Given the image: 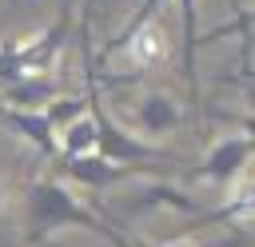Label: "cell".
<instances>
[{
  "label": "cell",
  "instance_id": "obj_2",
  "mask_svg": "<svg viewBox=\"0 0 255 247\" xmlns=\"http://www.w3.org/2000/svg\"><path fill=\"white\" fill-rule=\"evenodd\" d=\"M68 40H72V12H60L36 36L4 40L0 44V88L4 84H16L24 76H52V68L60 64Z\"/></svg>",
  "mask_w": 255,
  "mask_h": 247
},
{
  "label": "cell",
  "instance_id": "obj_11",
  "mask_svg": "<svg viewBox=\"0 0 255 247\" xmlns=\"http://www.w3.org/2000/svg\"><path fill=\"white\" fill-rule=\"evenodd\" d=\"M56 151L60 155H88V151H96V124H92V116H80L64 131H56Z\"/></svg>",
  "mask_w": 255,
  "mask_h": 247
},
{
  "label": "cell",
  "instance_id": "obj_1",
  "mask_svg": "<svg viewBox=\"0 0 255 247\" xmlns=\"http://www.w3.org/2000/svg\"><path fill=\"white\" fill-rule=\"evenodd\" d=\"M64 227H84L96 235L112 231V223L100 211H92L88 203H80V195H72L64 187V179H56V175L32 179L24 191V243L40 247Z\"/></svg>",
  "mask_w": 255,
  "mask_h": 247
},
{
  "label": "cell",
  "instance_id": "obj_3",
  "mask_svg": "<svg viewBox=\"0 0 255 247\" xmlns=\"http://www.w3.org/2000/svg\"><path fill=\"white\" fill-rule=\"evenodd\" d=\"M112 207L120 215H151V211H179V215H191L199 219L207 207L203 199L187 195L183 187L167 183V179H147V175H135L131 183H124V191L112 195Z\"/></svg>",
  "mask_w": 255,
  "mask_h": 247
},
{
  "label": "cell",
  "instance_id": "obj_5",
  "mask_svg": "<svg viewBox=\"0 0 255 247\" xmlns=\"http://www.w3.org/2000/svg\"><path fill=\"white\" fill-rule=\"evenodd\" d=\"M251 151H255L251 131H243V135H227V139H219V143L203 155V163L195 167V179H203V183H231V179L247 167Z\"/></svg>",
  "mask_w": 255,
  "mask_h": 247
},
{
  "label": "cell",
  "instance_id": "obj_6",
  "mask_svg": "<svg viewBox=\"0 0 255 247\" xmlns=\"http://www.w3.org/2000/svg\"><path fill=\"white\" fill-rule=\"evenodd\" d=\"M0 92H4L0 104H4V108H16V112H40V108L52 104L56 96H64L56 76H24V80H16V84H4Z\"/></svg>",
  "mask_w": 255,
  "mask_h": 247
},
{
  "label": "cell",
  "instance_id": "obj_10",
  "mask_svg": "<svg viewBox=\"0 0 255 247\" xmlns=\"http://www.w3.org/2000/svg\"><path fill=\"white\" fill-rule=\"evenodd\" d=\"M251 183H243V191L235 195V199H227V203H219V207H207L195 223L199 227H211V223H239V231H247L251 227Z\"/></svg>",
  "mask_w": 255,
  "mask_h": 247
},
{
  "label": "cell",
  "instance_id": "obj_4",
  "mask_svg": "<svg viewBox=\"0 0 255 247\" xmlns=\"http://www.w3.org/2000/svg\"><path fill=\"white\" fill-rule=\"evenodd\" d=\"M52 167H56V179L64 175V179H76L84 187H104V191H116V187L131 183L135 175H147L139 167H116V163L100 159L96 151H88V155H56Z\"/></svg>",
  "mask_w": 255,
  "mask_h": 247
},
{
  "label": "cell",
  "instance_id": "obj_7",
  "mask_svg": "<svg viewBox=\"0 0 255 247\" xmlns=\"http://www.w3.org/2000/svg\"><path fill=\"white\" fill-rule=\"evenodd\" d=\"M183 124V112L179 104L167 96V92H147L139 104H135V127L143 135H167Z\"/></svg>",
  "mask_w": 255,
  "mask_h": 247
},
{
  "label": "cell",
  "instance_id": "obj_13",
  "mask_svg": "<svg viewBox=\"0 0 255 247\" xmlns=\"http://www.w3.org/2000/svg\"><path fill=\"white\" fill-rule=\"evenodd\" d=\"M112 247H251V235L243 231V235H223V239H211V243H183V239H175V243H139V239H124L116 227L104 235Z\"/></svg>",
  "mask_w": 255,
  "mask_h": 247
},
{
  "label": "cell",
  "instance_id": "obj_15",
  "mask_svg": "<svg viewBox=\"0 0 255 247\" xmlns=\"http://www.w3.org/2000/svg\"><path fill=\"white\" fill-rule=\"evenodd\" d=\"M4 199H8V179H4V171H0V215H4Z\"/></svg>",
  "mask_w": 255,
  "mask_h": 247
},
{
  "label": "cell",
  "instance_id": "obj_12",
  "mask_svg": "<svg viewBox=\"0 0 255 247\" xmlns=\"http://www.w3.org/2000/svg\"><path fill=\"white\" fill-rule=\"evenodd\" d=\"M40 112H44V120H48V127H52V131H64V127H68L72 120L88 116V92L56 96V100H52V104H44Z\"/></svg>",
  "mask_w": 255,
  "mask_h": 247
},
{
  "label": "cell",
  "instance_id": "obj_14",
  "mask_svg": "<svg viewBox=\"0 0 255 247\" xmlns=\"http://www.w3.org/2000/svg\"><path fill=\"white\" fill-rule=\"evenodd\" d=\"M92 8L96 0H80V24H92Z\"/></svg>",
  "mask_w": 255,
  "mask_h": 247
},
{
  "label": "cell",
  "instance_id": "obj_8",
  "mask_svg": "<svg viewBox=\"0 0 255 247\" xmlns=\"http://www.w3.org/2000/svg\"><path fill=\"white\" fill-rule=\"evenodd\" d=\"M0 124H4V127H12L16 135H24V139H28V143L48 159V163L60 155V151H56V131L48 127L44 112H16V108H4V104H0Z\"/></svg>",
  "mask_w": 255,
  "mask_h": 247
},
{
  "label": "cell",
  "instance_id": "obj_9",
  "mask_svg": "<svg viewBox=\"0 0 255 247\" xmlns=\"http://www.w3.org/2000/svg\"><path fill=\"white\" fill-rule=\"evenodd\" d=\"M179 24H183V76H187V88H191V100H199V64H195V52H199V28H195V0H179Z\"/></svg>",
  "mask_w": 255,
  "mask_h": 247
}]
</instances>
